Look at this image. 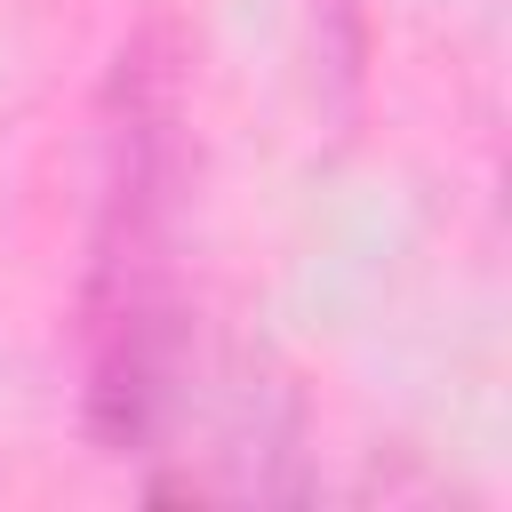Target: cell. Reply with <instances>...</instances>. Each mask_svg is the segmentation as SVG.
I'll return each mask as SVG.
<instances>
[{"label":"cell","instance_id":"cell-1","mask_svg":"<svg viewBox=\"0 0 512 512\" xmlns=\"http://www.w3.org/2000/svg\"><path fill=\"white\" fill-rule=\"evenodd\" d=\"M184 208H192L184 40L168 24H144L120 40L96 96V216L80 264V424L104 456L152 448L184 392L192 352Z\"/></svg>","mask_w":512,"mask_h":512}]
</instances>
